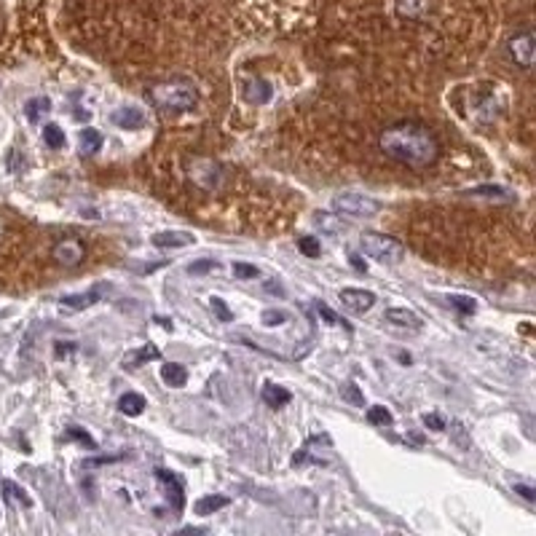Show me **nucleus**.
I'll return each mask as SVG.
<instances>
[{
    "mask_svg": "<svg viewBox=\"0 0 536 536\" xmlns=\"http://www.w3.org/2000/svg\"><path fill=\"white\" fill-rule=\"evenodd\" d=\"M378 145L389 158H394L397 164H405V167H429L440 156L437 137L418 121L392 123L389 129L381 132Z\"/></svg>",
    "mask_w": 536,
    "mask_h": 536,
    "instance_id": "nucleus-1",
    "label": "nucleus"
},
{
    "mask_svg": "<svg viewBox=\"0 0 536 536\" xmlns=\"http://www.w3.org/2000/svg\"><path fill=\"white\" fill-rule=\"evenodd\" d=\"M199 94H196V86L185 78H172V81H164V83H156L151 89V102H153L158 110H169V113H183V110H191L196 105Z\"/></svg>",
    "mask_w": 536,
    "mask_h": 536,
    "instance_id": "nucleus-2",
    "label": "nucleus"
},
{
    "mask_svg": "<svg viewBox=\"0 0 536 536\" xmlns=\"http://www.w3.org/2000/svg\"><path fill=\"white\" fill-rule=\"evenodd\" d=\"M359 247L365 249V255L386 266H397L405 261V247L399 245L394 236H386L378 231H365L359 236Z\"/></svg>",
    "mask_w": 536,
    "mask_h": 536,
    "instance_id": "nucleus-3",
    "label": "nucleus"
},
{
    "mask_svg": "<svg viewBox=\"0 0 536 536\" xmlns=\"http://www.w3.org/2000/svg\"><path fill=\"white\" fill-rule=\"evenodd\" d=\"M333 209L346 217H373V214H378L381 204L365 193H341L333 199Z\"/></svg>",
    "mask_w": 536,
    "mask_h": 536,
    "instance_id": "nucleus-4",
    "label": "nucleus"
},
{
    "mask_svg": "<svg viewBox=\"0 0 536 536\" xmlns=\"http://www.w3.org/2000/svg\"><path fill=\"white\" fill-rule=\"evenodd\" d=\"M507 54H509V60L515 62L521 70H531V64H534V32L531 30L515 32L509 38V43H507Z\"/></svg>",
    "mask_w": 536,
    "mask_h": 536,
    "instance_id": "nucleus-5",
    "label": "nucleus"
},
{
    "mask_svg": "<svg viewBox=\"0 0 536 536\" xmlns=\"http://www.w3.org/2000/svg\"><path fill=\"white\" fill-rule=\"evenodd\" d=\"M51 258L60 266H64V268H76L78 263L86 258V249H83V245L78 239H62L51 249Z\"/></svg>",
    "mask_w": 536,
    "mask_h": 536,
    "instance_id": "nucleus-6",
    "label": "nucleus"
},
{
    "mask_svg": "<svg viewBox=\"0 0 536 536\" xmlns=\"http://www.w3.org/2000/svg\"><path fill=\"white\" fill-rule=\"evenodd\" d=\"M341 303L354 311V314H365L370 308L376 306V295L370 290H354V287H346V290H341Z\"/></svg>",
    "mask_w": 536,
    "mask_h": 536,
    "instance_id": "nucleus-7",
    "label": "nucleus"
},
{
    "mask_svg": "<svg viewBox=\"0 0 536 536\" xmlns=\"http://www.w3.org/2000/svg\"><path fill=\"white\" fill-rule=\"evenodd\" d=\"M151 242L156 247H161V249H174V247H191L196 242V236L188 233V231H161V233H156Z\"/></svg>",
    "mask_w": 536,
    "mask_h": 536,
    "instance_id": "nucleus-8",
    "label": "nucleus"
},
{
    "mask_svg": "<svg viewBox=\"0 0 536 536\" xmlns=\"http://www.w3.org/2000/svg\"><path fill=\"white\" fill-rule=\"evenodd\" d=\"M156 480L164 486V490H167V499L172 502V507H174V509H180V507H183V486H180V480L172 475L169 469H156Z\"/></svg>",
    "mask_w": 536,
    "mask_h": 536,
    "instance_id": "nucleus-9",
    "label": "nucleus"
},
{
    "mask_svg": "<svg viewBox=\"0 0 536 536\" xmlns=\"http://www.w3.org/2000/svg\"><path fill=\"white\" fill-rule=\"evenodd\" d=\"M383 319L397 324V327H408V330H421V317L411 311V308H389L383 314Z\"/></svg>",
    "mask_w": 536,
    "mask_h": 536,
    "instance_id": "nucleus-10",
    "label": "nucleus"
},
{
    "mask_svg": "<svg viewBox=\"0 0 536 536\" xmlns=\"http://www.w3.org/2000/svg\"><path fill=\"white\" fill-rule=\"evenodd\" d=\"M113 123L121 126V129H139L145 123V116L139 107H121L113 113Z\"/></svg>",
    "mask_w": 536,
    "mask_h": 536,
    "instance_id": "nucleus-11",
    "label": "nucleus"
},
{
    "mask_svg": "<svg viewBox=\"0 0 536 536\" xmlns=\"http://www.w3.org/2000/svg\"><path fill=\"white\" fill-rule=\"evenodd\" d=\"M271 94H274V89L266 83V81H249L245 86V97H247V102H252V105H266L268 99H271Z\"/></svg>",
    "mask_w": 536,
    "mask_h": 536,
    "instance_id": "nucleus-12",
    "label": "nucleus"
},
{
    "mask_svg": "<svg viewBox=\"0 0 536 536\" xmlns=\"http://www.w3.org/2000/svg\"><path fill=\"white\" fill-rule=\"evenodd\" d=\"M102 292H105V287H97V290L81 292V295H67V298H62V306L76 308V311H81V308H89V306H94L99 298H102Z\"/></svg>",
    "mask_w": 536,
    "mask_h": 536,
    "instance_id": "nucleus-13",
    "label": "nucleus"
},
{
    "mask_svg": "<svg viewBox=\"0 0 536 536\" xmlns=\"http://www.w3.org/2000/svg\"><path fill=\"white\" fill-rule=\"evenodd\" d=\"M51 113V99L48 97H32L27 99V105H25V116L30 118L32 123L43 121V116Z\"/></svg>",
    "mask_w": 536,
    "mask_h": 536,
    "instance_id": "nucleus-14",
    "label": "nucleus"
},
{
    "mask_svg": "<svg viewBox=\"0 0 536 536\" xmlns=\"http://www.w3.org/2000/svg\"><path fill=\"white\" fill-rule=\"evenodd\" d=\"M290 399H292V394L287 392V389H282V386H274V383L263 386V402L271 405V408H282V405H287Z\"/></svg>",
    "mask_w": 536,
    "mask_h": 536,
    "instance_id": "nucleus-15",
    "label": "nucleus"
},
{
    "mask_svg": "<svg viewBox=\"0 0 536 536\" xmlns=\"http://www.w3.org/2000/svg\"><path fill=\"white\" fill-rule=\"evenodd\" d=\"M118 411H121L123 415H139L145 411V397L137 394V392H129V394H123V397L118 399Z\"/></svg>",
    "mask_w": 536,
    "mask_h": 536,
    "instance_id": "nucleus-16",
    "label": "nucleus"
},
{
    "mask_svg": "<svg viewBox=\"0 0 536 536\" xmlns=\"http://www.w3.org/2000/svg\"><path fill=\"white\" fill-rule=\"evenodd\" d=\"M161 378H164V383L167 386H185V381H188V370L183 368V365H174V362H169V365H164L161 368Z\"/></svg>",
    "mask_w": 536,
    "mask_h": 536,
    "instance_id": "nucleus-17",
    "label": "nucleus"
},
{
    "mask_svg": "<svg viewBox=\"0 0 536 536\" xmlns=\"http://www.w3.org/2000/svg\"><path fill=\"white\" fill-rule=\"evenodd\" d=\"M223 507H228V499L226 496H204L196 502V515H214L217 509H223Z\"/></svg>",
    "mask_w": 536,
    "mask_h": 536,
    "instance_id": "nucleus-18",
    "label": "nucleus"
},
{
    "mask_svg": "<svg viewBox=\"0 0 536 536\" xmlns=\"http://www.w3.org/2000/svg\"><path fill=\"white\" fill-rule=\"evenodd\" d=\"M148 359H158V349L151 346V343H148V346H142V349H137V352L129 354V357L123 359V365H126V368H139V365H142V362H148Z\"/></svg>",
    "mask_w": 536,
    "mask_h": 536,
    "instance_id": "nucleus-19",
    "label": "nucleus"
},
{
    "mask_svg": "<svg viewBox=\"0 0 536 536\" xmlns=\"http://www.w3.org/2000/svg\"><path fill=\"white\" fill-rule=\"evenodd\" d=\"M102 148V135L97 129H83L81 132V151L83 153H97Z\"/></svg>",
    "mask_w": 536,
    "mask_h": 536,
    "instance_id": "nucleus-20",
    "label": "nucleus"
},
{
    "mask_svg": "<svg viewBox=\"0 0 536 536\" xmlns=\"http://www.w3.org/2000/svg\"><path fill=\"white\" fill-rule=\"evenodd\" d=\"M43 142H46L51 151H60V148H64V132H62L57 123H46V126H43Z\"/></svg>",
    "mask_w": 536,
    "mask_h": 536,
    "instance_id": "nucleus-21",
    "label": "nucleus"
},
{
    "mask_svg": "<svg viewBox=\"0 0 536 536\" xmlns=\"http://www.w3.org/2000/svg\"><path fill=\"white\" fill-rule=\"evenodd\" d=\"M368 421L373 427H389V424H392V413H389L383 405H373L368 411Z\"/></svg>",
    "mask_w": 536,
    "mask_h": 536,
    "instance_id": "nucleus-22",
    "label": "nucleus"
},
{
    "mask_svg": "<svg viewBox=\"0 0 536 536\" xmlns=\"http://www.w3.org/2000/svg\"><path fill=\"white\" fill-rule=\"evenodd\" d=\"M298 249H301L306 258H319V252H322L319 239H317V236H301V239H298Z\"/></svg>",
    "mask_w": 536,
    "mask_h": 536,
    "instance_id": "nucleus-23",
    "label": "nucleus"
},
{
    "mask_svg": "<svg viewBox=\"0 0 536 536\" xmlns=\"http://www.w3.org/2000/svg\"><path fill=\"white\" fill-rule=\"evenodd\" d=\"M469 196H488V199H509L504 188H496V185H480V188H472Z\"/></svg>",
    "mask_w": 536,
    "mask_h": 536,
    "instance_id": "nucleus-24",
    "label": "nucleus"
},
{
    "mask_svg": "<svg viewBox=\"0 0 536 536\" xmlns=\"http://www.w3.org/2000/svg\"><path fill=\"white\" fill-rule=\"evenodd\" d=\"M3 488L8 490V496H11V499H16V502H22V507H32V499L27 496V493H25V488H19L16 483H11V480H6V483H3Z\"/></svg>",
    "mask_w": 536,
    "mask_h": 536,
    "instance_id": "nucleus-25",
    "label": "nucleus"
},
{
    "mask_svg": "<svg viewBox=\"0 0 536 536\" xmlns=\"http://www.w3.org/2000/svg\"><path fill=\"white\" fill-rule=\"evenodd\" d=\"M233 276L236 279H258L261 271H258V266H249V263H233Z\"/></svg>",
    "mask_w": 536,
    "mask_h": 536,
    "instance_id": "nucleus-26",
    "label": "nucleus"
},
{
    "mask_svg": "<svg viewBox=\"0 0 536 536\" xmlns=\"http://www.w3.org/2000/svg\"><path fill=\"white\" fill-rule=\"evenodd\" d=\"M209 306H212V311L217 314V319H220V322H231V319H233V317H231V308L226 306V301H223V298L212 295V298H209Z\"/></svg>",
    "mask_w": 536,
    "mask_h": 536,
    "instance_id": "nucleus-27",
    "label": "nucleus"
},
{
    "mask_svg": "<svg viewBox=\"0 0 536 536\" xmlns=\"http://www.w3.org/2000/svg\"><path fill=\"white\" fill-rule=\"evenodd\" d=\"M341 397L349 399L354 408H362V405H365V399H362V394H359V389H357L354 383H346V386L341 389Z\"/></svg>",
    "mask_w": 536,
    "mask_h": 536,
    "instance_id": "nucleus-28",
    "label": "nucleus"
},
{
    "mask_svg": "<svg viewBox=\"0 0 536 536\" xmlns=\"http://www.w3.org/2000/svg\"><path fill=\"white\" fill-rule=\"evenodd\" d=\"M217 268V263L212 261V258H207V261H196V263H191L188 266V274H193V276H204V274H209V271H214Z\"/></svg>",
    "mask_w": 536,
    "mask_h": 536,
    "instance_id": "nucleus-29",
    "label": "nucleus"
},
{
    "mask_svg": "<svg viewBox=\"0 0 536 536\" xmlns=\"http://www.w3.org/2000/svg\"><path fill=\"white\" fill-rule=\"evenodd\" d=\"M284 319H287V314H284V311H279V308H268V311H263V324H268V327L284 324Z\"/></svg>",
    "mask_w": 536,
    "mask_h": 536,
    "instance_id": "nucleus-30",
    "label": "nucleus"
},
{
    "mask_svg": "<svg viewBox=\"0 0 536 536\" xmlns=\"http://www.w3.org/2000/svg\"><path fill=\"white\" fill-rule=\"evenodd\" d=\"M451 306H456L461 314H472L477 308L475 301H472V298H464V295H453V298H451Z\"/></svg>",
    "mask_w": 536,
    "mask_h": 536,
    "instance_id": "nucleus-31",
    "label": "nucleus"
},
{
    "mask_svg": "<svg viewBox=\"0 0 536 536\" xmlns=\"http://www.w3.org/2000/svg\"><path fill=\"white\" fill-rule=\"evenodd\" d=\"M317 311H319L322 319H327L330 324H343V322H341V317H338V314L330 306H324V303H317Z\"/></svg>",
    "mask_w": 536,
    "mask_h": 536,
    "instance_id": "nucleus-32",
    "label": "nucleus"
},
{
    "mask_svg": "<svg viewBox=\"0 0 536 536\" xmlns=\"http://www.w3.org/2000/svg\"><path fill=\"white\" fill-rule=\"evenodd\" d=\"M67 434H70V437H76L78 443L89 445V448H92V451H94V448H97V443H94V440H92V437H89V434H86V432H81V429L70 427V429H67Z\"/></svg>",
    "mask_w": 536,
    "mask_h": 536,
    "instance_id": "nucleus-33",
    "label": "nucleus"
},
{
    "mask_svg": "<svg viewBox=\"0 0 536 536\" xmlns=\"http://www.w3.org/2000/svg\"><path fill=\"white\" fill-rule=\"evenodd\" d=\"M424 427L434 429V432H443V429H445V421H443V418H440L437 413H427V415H424Z\"/></svg>",
    "mask_w": 536,
    "mask_h": 536,
    "instance_id": "nucleus-34",
    "label": "nucleus"
},
{
    "mask_svg": "<svg viewBox=\"0 0 536 536\" xmlns=\"http://www.w3.org/2000/svg\"><path fill=\"white\" fill-rule=\"evenodd\" d=\"M515 493H521L525 502H536V490L531 486H525V483H515Z\"/></svg>",
    "mask_w": 536,
    "mask_h": 536,
    "instance_id": "nucleus-35",
    "label": "nucleus"
},
{
    "mask_svg": "<svg viewBox=\"0 0 536 536\" xmlns=\"http://www.w3.org/2000/svg\"><path fill=\"white\" fill-rule=\"evenodd\" d=\"M352 266H354V268H357V271H365V263L359 261L357 255H352Z\"/></svg>",
    "mask_w": 536,
    "mask_h": 536,
    "instance_id": "nucleus-36",
    "label": "nucleus"
},
{
    "mask_svg": "<svg viewBox=\"0 0 536 536\" xmlns=\"http://www.w3.org/2000/svg\"><path fill=\"white\" fill-rule=\"evenodd\" d=\"M266 290H268V292H276V295H284V290H282V287H276V284H271V282L266 284Z\"/></svg>",
    "mask_w": 536,
    "mask_h": 536,
    "instance_id": "nucleus-37",
    "label": "nucleus"
}]
</instances>
